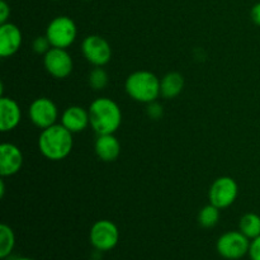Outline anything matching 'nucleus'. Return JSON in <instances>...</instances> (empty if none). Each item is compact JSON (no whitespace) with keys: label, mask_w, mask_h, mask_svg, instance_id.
<instances>
[{"label":"nucleus","mask_w":260,"mask_h":260,"mask_svg":"<svg viewBox=\"0 0 260 260\" xmlns=\"http://www.w3.org/2000/svg\"><path fill=\"white\" fill-rule=\"evenodd\" d=\"M162 113H164L162 107L160 106L159 103H156V101L152 102V103H149V107H147V114H149L150 118L159 119L160 117L162 116Z\"/></svg>","instance_id":"obj_23"},{"label":"nucleus","mask_w":260,"mask_h":260,"mask_svg":"<svg viewBox=\"0 0 260 260\" xmlns=\"http://www.w3.org/2000/svg\"><path fill=\"white\" fill-rule=\"evenodd\" d=\"M74 146L73 134L62 124H53L42 129L38 139V149L48 160L60 161L70 155Z\"/></svg>","instance_id":"obj_1"},{"label":"nucleus","mask_w":260,"mask_h":260,"mask_svg":"<svg viewBox=\"0 0 260 260\" xmlns=\"http://www.w3.org/2000/svg\"><path fill=\"white\" fill-rule=\"evenodd\" d=\"M84 57L94 66H104L111 61L112 47L102 36L91 35L84 38L81 45Z\"/></svg>","instance_id":"obj_8"},{"label":"nucleus","mask_w":260,"mask_h":260,"mask_svg":"<svg viewBox=\"0 0 260 260\" xmlns=\"http://www.w3.org/2000/svg\"><path fill=\"white\" fill-rule=\"evenodd\" d=\"M90 126L98 135L114 134L122 123V112L111 98L102 96L91 102L89 107Z\"/></svg>","instance_id":"obj_2"},{"label":"nucleus","mask_w":260,"mask_h":260,"mask_svg":"<svg viewBox=\"0 0 260 260\" xmlns=\"http://www.w3.org/2000/svg\"><path fill=\"white\" fill-rule=\"evenodd\" d=\"M4 193H5V184H4V180H0V197H4Z\"/></svg>","instance_id":"obj_26"},{"label":"nucleus","mask_w":260,"mask_h":260,"mask_svg":"<svg viewBox=\"0 0 260 260\" xmlns=\"http://www.w3.org/2000/svg\"><path fill=\"white\" fill-rule=\"evenodd\" d=\"M10 17V7L5 0L0 2V23L4 24L8 22V18Z\"/></svg>","instance_id":"obj_24"},{"label":"nucleus","mask_w":260,"mask_h":260,"mask_svg":"<svg viewBox=\"0 0 260 260\" xmlns=\"http://www.w3.org/2000/svg\"><path fill=\"white\" fill-rule=\"evenodd\" d=\"M46 36L50 40L52 47L68 48L75 42L78 28L70 17L60 15L51 20L46 29Z\"/></svg>","instance_id":"obj_4"},{"label":"nucleus","mask_w":260,"mask_h":260,"mask_svg":"<svg viewBox=\"0 0 260 260\" xmlns=\"http://www.w3.org/2000/svg\"><path fill=\"white\" fill-rule=\"evenodd\" d=\"M108 74L104 70L103 66H95L93 70L89 74V85L94 89V90H102L108 84Z\"/></svg>","instance_id":"obj_20"},{"label":"nucleus","mask_w":260,"mask_h":260,"mask_svg":"<svg viewBox=\"0 0 260 260\" xmlns=\"http://www.w3.org/2000/svg\"><path fill=\"white\" fill-rule=\"evenodd\" d=\"M239 230L250 240L260 236V216L256 213H246L239 222Z\"/></svg>","instance_id":"obj_17"},{"label":"nucleus","mask_w":260,"mask_h":260,"mask_svg":"<svg viewBox=\"0 0 260 260\" xmlns=\"http://www.w3.org/2000/svg\"><path fill=\"white\" fill-rule=\"evenodd\" d=\"M22 118L20 107L14 99L2 95L0 98V129L2 132L13 131Z\"/></svg>","instance_id":"obj_13"},{"label":"nucleus","mask_w":260,"mask_h":260,"mask_svg":"<svg viewBox=\"0 0 260 260\" xmlns=\"http://www.w3.org/2000/svg\"><path fill=\"white\" fill-rule=\"evenodd\" d=\"M248 255L250 260H260V236L250 241Z\"/></svg>","instance_id":"obj_22"},{"label":"nucleus","mask_w":260,"mask_h":260,"mask_svg":"<svg viewBox=\"0 0 260 260\" xmlns=\"http://www.w3.org/2000/svg\"><path fill=\"white\" fill-rule=\"evenodd\" d=\"M28 114H29L30 121L36 127L45 129L56 124L58 111L52 99L41 96V98L35 99L32 102L29 109H28Z\"/></svg>","instance_id":"obj_9"},{"label":"nucleus","mask_w":260,"mask_h":260,"mask_svg":"<svg viewBox=\"0 0 260 260\" xmlns=\"http://www.w3.org/2000/svg\"><path fill=\"white\" fill-rule=\"evenodd\" d=\"M184 88V78L182 74L173 73L167 74L160 80V95L167 99H173L179 95Z\"/></svg>","instance_id":"obj_16"},{"label":"nucleus","mask_w":260,"mask_h":260,"mask_svg":"<svg viewBox=\"0 0 260 260\" xmlns=\"http://www.w3.org/2000/svg\"><path fill=\"white\" fill-rule=\"evenodd\" d=\"M124 88L134 101L149 104L160 96V79L151 71H135L126 79Z\"/></svg>","instance_id":"obj_3"},{"label":"nucleus","mask_w":260,"mask_h":260,"mask_svg":"<svg viewBox=\"0 0 260 260\" xmlns=\"http://www.w3.org/2000/svg\"><path fill=\"white\" fill-rule=\"evenodd\" d=\"M15 246L14 231L7 223L0 226V258L5 259L12 254Z\"/></svg>","instance_id":"obj_18"},{"label":"nucleus","mask_w":260,"mask_h":260,"mask_svg":"<svg viewBox=\"0 0 260 260\" xmlns=\"http://www.w3.org/2000/svg\"><path fill=\"white\" fill-rule=\"evenodd\" d=\"M13 260H33V259L27 258V256H19V258H14Z\"/></svg>","instance_id":"obj_27"},{"label":"nucleus","mask_w":260,"mask_h":260,"mask_svg":"<svg viewBox=\"0 0 260 260\" xmlns=\"http://www.w3.org/2000/svg\"><path fill=\"white\" fill-rule=\"evenodd\" d=\"M239 187L235 179L231 177H220L212 183L208 192V200L211 205L220 210L228 208L238 198Z\"/></svg>","instance_id":"obj_7"},{"label":"nucleus","mask_w":260,"mask_h":260,"mask_svg":"<svg viewBox=\"0 0 260 260\" xmlns=\"http://www.w3.org/2000/svg\"><path fill=\"white\" fill-rule=\"evenodd\" d=\"M51 48H52V45H51L47 36H40V37H37L33 41V50H35L36 53L46 55Z\"/></svg>","instance_id":"obj_21"},{"label":"nucleus","mask_w":260,"mask_h":260,"mask_svg":"<svg viewBox=\"0 0 260 260\" xmlns=\"http://www.w3.org/2000/svg\"><path fill=\"white\" fill-rule=\"evenodd\" d=\"M23 165V154L14 144L4 142L0 145V175L12 177L17 174Z\"/></svg>","instance_id":"obj_11"},{"label":"nucleus","mask_w":260,"mask_h":260,"mask_svg":"<svg viewBox=\"0 0 260 260\" xmlns=\"http://www.w3.org/2000/svg\"><path fill=\"white\" fill-rule=\"evenodd\" d=\"M220 221V208L213 205H207L198 213V222L202 228L211 229L215 228Z\"/></svg>","instance_id":"obj_19"},{"label":"nucleus","mask_w":260,"mask_h":260,"mask_svg":"<svg viewBox=\"0 0 260 260\" xmlns=\"http://www.w3.org/2000/svg\"><path fill=\"white\" fill-rule=\"evenodd\" d=\"M22 32L18 25L4 23L0 25V56L10 57L19 51L22 46Z\"/></svg>","instance_id":"obj_12"},{"label":"nucleus","mask_w":260,"mask_h":260,"mask_svg":"<svg viewBox=\"0 0 260 260\" xmlns=\"http://www.w3.org/2000/svg\"><path fill=\"white\" fill-rule=\"evenodd\" d=\"M45 69L56 79H65L73 73L74 62L66 48L52 47L43 58Z\"/></svg>","instance_id":"obj_10"},{"label":"nucleus","mask_w":260,"mask_h":260,"mask_svg":"<svg viewBox=\"0 0 260 260\" xmlns=\"http://www.w3.org/2000/svg\"><path fill=\"white\" fill-rule=\"evenodd\" d=\"M89 240L96 251H109L119 241V231L116 223L109 220H99L91 226Z\"/></svg>","instance_id":"obj_6"},{"label":"nucleus","mask_w":260,"mask_h":260,"mask_svg":"<svg viewBox=\"0 0 260 260\" xmlns=\"http://www.w3.org/2000/svg\"><path fill=\"white\" fill-rule=\"evenodd\" d=\"M217 253L228 260H239L249 254L250 239L246 238L240 230L228 231L218 238Z\"/></svg>","instance_id":"obj_5"},{"label":"nucleus","mask_w":260,"mask_h":260,"mask_svg":"<svg viewBox=\"0 0 260 260\" xmlns=\"http://www.w3.org/2000/svg\"><path fill=\"white\" fill-rule=\"evenodd\" d=\"M51 2H60V0H51Z\"/></svg>","instance_id":"obj_28"},{"label":"nucleus","mask_w":260,"mask_h":260,"mask_svg":"<svg viewBox=\"0 0 260 260\" xmlns=\"http://www.w3.org/2000/svg\"><path fill=\"white\" fill-rule=\"evenodd\" d=\"M83 2H90V0H83Z\"/></svg>","instance_id":"obj_29"},{"label":"nucleus","mask_w":260,"mask_h":260,"mask_svg":"<svg viewBox=\"0 0 260 260\" xmlns=\"http://www.w3.org/2000/svg\"><path fill=\"white\" fill-rule=\"evenodd\" d=\"M250 15H251V19H253V22L260 27V3H256V4L251 8Z\"/></svg>","instance_id":"obj_25"},{"label":"nucleus","mask_w":260,"mask_h":260,"mask_svg":"<svg viewBox=\"0 0 260 260\" xmlns=\"http://www.w3.org/2000/svg\"><path fill=\"white\" fill-rule=\"evenodd\" d=\"M95 154L102 161L112 162L118 159L121 154V144L118 139L114 136V134L108 135H98V139L95 141Z\"/></svg>","instance_id":"obj_15"},{"label":"nucleus","mask_w":260,"mask_h":260,"mask_svg":"<svg viewBox=\"0 0 260 260\" xmlns=\"http://www.w3.org/2000/svg\"><path fill=\"white\" fill-rule=\"evenodd\" d=\"M61 124L71 134H79L90 124L89 111L79 106H71L63 111L61 117Z\"/></svg>","instance_id":"obj_14"}]
</instances>
